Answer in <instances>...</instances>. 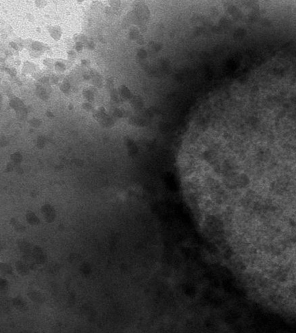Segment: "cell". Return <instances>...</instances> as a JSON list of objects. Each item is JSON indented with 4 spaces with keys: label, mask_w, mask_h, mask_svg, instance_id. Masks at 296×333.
<instances>
[{
    "label": "cell",
    "mask_w": 296,
    "mask_h": 333,
    "mask_svg": "<svg viewBox=\"0 0 296 333\" xmlns=\"http://www.w3.org/2000/svg\"><path fill=\"white\" fill-rule=\"evenodd\" d=\"M102 109L101 108L98 111L95 112L94 114V118L101 126L105 127H110L113 124V120L108 115L105 114V110H102Z\"/></svg>",
    "instance_id": "6da1fadb"
},
{
    "label": "cell",
    "mask_w": 296,
    "mask_h": 333,
    "mask_svg": "<svg viewBox=\"0 0 296 333\" xmlns=\"http://www.w3.org/2000/svg\"><path fill=\"white\" fill-rule=\"evenodd\" d=\"M32 256L34 260L35 263L43 264L47 260V255L44 250L38 246H36L33 249Z\"/></svg>",
    "instance_id": "7a4b0ae2"
},
{
    "label": "cell",
    "mask_w": 296,
    "mask_h": 333,
    "mask_svg": "<svg viewBox=\"0 0 296 333\" xmlns=\"http://www.w3.org/2000/svg\"><path fill=\"white\" fill-rule=\"evenodd\" d=\"M42 214L48 223H52L56 218V212L54 208L49 204L44 205L41 208Z\"/></svg>",
    "instance_id": "3957f363"
},
{
    "label": "cell",
    "mask_w": 296,
    "mask_h": 333,
    "mask_svg": "<svg viewBox=\"0 0 296 333\" xmlns=\"http://www.w3.org/2000/svg\"><path fill=\"white\" fill-rule=\"evenodd\" d=\"M17 246L20 250V252L23 255V257H30L32 254L33 249L31 244L25 239H18L17 241Z\"/></svg>",
    "instance_id": "277c9868"
},
{
    "label": "cell",
    "mask_w": 296,
    "mask_h": 333,
    "mask_svg": "<svg viewBox=\"0 0 296 333\" xmlns=\"http://www.w3.org/2000/svg\"><path fill=\"white\" fill-rule=\"evenodd\" d=\"M10 105L11 107L15 110L16 113L19 116H25L26 110H25L24 104L22 103L21 100L17 98H14L11 100Z\"/></svg>",
    "instance_id": "5b68a950"
},
{
    "label": "cell",
    "mask_w": 296,
    "mask_h": 333,
    "mask_svg": "<svg viewBox=\"0 0 296 333\" xmlns=\"http://www.w3.org/2000/svg\"><path fill=\"white\" fill-rule=\"evenodd\" d=\"M12 304L16 308L20 311H25L28 309L27 304L20 296L16 297L12 300Z\"/></svg>",
    "instance_id": "8992f818"
},
{
    "label": "cell",
    "mask_w": 296,
    "mask_h": 333,
    "mask_svg": "<svg viewBox=\"0 0 296 333\" xmlns=\"http://www.w3.org/2000/svg\"><path fill=\"white\" fill-rule=\"evenodd\" d=\"M29 298L35 303L42 304L45 301V297L43 294L37 291H31L27 294Z\"/></svg>",
    "instance_id": "52a82bcc"
},
{
    "label": "cell",
    "mask_w": 296,
    "mask_h": 333,
    "mask_svg": "<svg viewBox=\"0 0 296 333\" xmlns=\"http://www.w3.org/2000/svg\"><path fill=\"white\" fill-rule=\"evenodd\" d=\"M16 269L18 273L22 277H25L30 273V267L26 263L18 261L16 263Z\"/></svg>",
    "instance_id": "ba28073f"
},
{
    "label": "cell",
    "mask_w": 296,
    "mask_h": 333,
    "mask_svg": "<svg viewBox=\"0 0 296 333\" xmlns=\"http://www.w3.org/2000/svg\"><path fill=\"white\" fill-rule=\"evenodd\" d=\"M42 85H38L37 87V93L38 97L43 100L46 101L49 97V92L46 85H44V83H41Z\"/></svg>",
    "instance_id": "9c48e42d"
},
{
    "label": "cell",
    "mask_w": 296,
    "mask_h": 333,
    "mask_svg": "<svg viewBox=\"0 0 296 333\" xmlns=\"http://www.w3.org/2000/svg\"><path fill=\"white\" fill-rule=\"evenodd\" d=\"M26 220L28 223L31 225H38L40 223V219L33 212H30L27 214Z\"/></svg>",
    "instance_id": "30bf717a"
},
{
    "label": "cell",
    "mask_w": 296,
    "mask_h": 333,
    "mask_svg": "<svg viewBox=\"0 0 296 333\" xmlns=\"http://www.w3.org/2000/svg\"><path fill=\"white\" fill-rule=\"evenodd\" d=\"M10 223L13 226L14 229L17 232H24L25 230V226L22 225L15 219H12L10 220Z\"/></svg>",
    "instance_id": "8fae6325"
},
{
    "label": "cell",
    "mask_w": 296,
    "mask_h": 333,
    "mask_svg": "<svg viewBox=\"0 0 296 333\" xmlns=\"http://www.w3.org/2000/svg\"><path fill=\"white\" fill-rule=\"evenodd\" d=\"M0 270L2 273L4 274H8L10 275L12 274L13 269L10 265L7 263H1L0 264Z\"/></svg>",
    "instance_id": "7c38bea8"
},
{
    "label": "cell",
    "mask_w": 296,
    "mask_h": 333,
    "mask_svg": "<svg viewBox=\"0 0 296 333\" xmlns=\"http://www.w3.org/2000/svg\"><path fill=\"white\" fill-rule=\"evenodd\" d=\"M9 287V284L8 281L4 279L1 278L0 279V289L1 293H5Z\"/></svg>",
    "instance_id": "4fadbf2b"
},
{
    "label": "cell",
    "mask_w": 296,
    "mask_h": 333,
    "mask_svg": "<svg viewBox=\"0 0 296 333\" xmlns=\"http://www.w3.org/2000/svg\"><path fill=\"white\" fill-rule=\"evenodd\" d=\"M50 35L55 40H59L60 38L61 34L60 30L57 28H52L50 29Z\"/></svg>",
    "instance_id": "5bb4252c"
},
{
    "label": "cell",
    "mask_w": 296,
    "mask_h": 333,
    "mask_svg": "<svg viewBox=\"0 0 296 333\" xmlns=\"http://www.w3.org/2000/svg\"><path fill=\"white\" fill-rule=\"evenodd\" d=\"M83 95H84V97H85L86 99H87V101L91 102L93 101L94 99V95L92 91H91L89 90H85L83 91Z\"/></svg>",
    "instance_id": "9a60e30c"
},
{
    "label": "cell",
    "mask_w": 296,
    "mask_h": 333,
    "mask_svg": "<svg viewBox=\"0 0 296 333\" xmlns=\"http://www.w3.org/2000/svg\"><path fill=\"white\" fill-rule=\"evenodd\" d=\"M60 88L61 90L63 92L66 93V92L68 91V90L70 89V85H69L68 82H64L61 85V86Z\"/></svg>",
    "instance_id": "2e32d148"
},
{
    "label": "cell",
    "mask_w": 296,
    "mask_h": 333,
    "mask_svg": "<svg viewBox=\"0 0 296 333\" xmlns=\"http://www.w3.org/2000/svg\"><path fill=\"white\" fill-rule=\"evenodd\" d=\"M30 123L31 126H32L33 127H37L40 126V124H41V122L40 120L34 119L31 120Z\"/></svg>",
    "instance_id": "e0dca14e"
},
{
    "label": "cell",
    "mask_w": 296,
    "mask_h": 333,
    "mask_svg": "<svg viewBox=\"0 0 296 333\" xmlns=\"http://www.w3.org/2000/svg\"><path fill=\"white\" fill-rule=\"evenodd\" d=\"M12 159L14 161H16V163H19L21 159V156L19 153H15L12 155Z\"/></svg>",
    "instance_id": "ac0fdd59"
},
{
    "label": "cell",
    "mask_w": 296,
    "mask_h": 333,
    "mask_svg": "<svg viewBox=\"0 0 296 333\" xmlns=\"http://www.w3.org/2000/svg\"><path fill=\"white\" fill-rule=\"evenodd\" d=\"M33 48L34 49H35L38 50H41L42 49V46H41V45H40V43H38V42H35V43H34V45H33Z\"/></svg>",
    "instance_id": "d6986e66"
},
{
    "label": "cell",
    "mask_w": 296,
    "mask_h": 333,
    "mask_svg": "<svg viewBox=\"0 0 296 333\" xmlns=\"http://www.w3.org/2000/svg\"><path fill=\"white\" fill-rule=\"evenodd\" d=\"M83 108L87 110H90L92 109V106L89 103H85L83 104Z\"/></svg>",
    "instance_id": "ffe728a7"
},
{
    "label": "cell",
    "mask_w": 296,
    "mask_h": 333,
    "mask_svg": "<svg viewBox=\"0 0 296 333\" xmlns=\"http://www.w3.org/2000/svg\"><path fill=\"white\" fill-rule=\"evenodd\" d=\"M36 3H37V6L41 5H46V1H36Z\"/></svg>",
    "instance_id": "44dd1931"
},
{
    "label": "cell",
    "mask_w": 296,
    "mask_h": 333,
    "mask_svg": "<svg viewBox=\"0 0 296 333\" xmlns=\"http://www.w3.org/2000/svg\"><path fill=\"white\" fill-rule=\"evenodd\" d=\"M82 45H81L80 43H79L77 45V46H76V49H77V50L79 51L80 50H82Z\"/></svg>",
    "instance_id": "7402d4cb"
},
{
    "label": "cell",
    "mask_w": 296,
    "mask_h": 333,
    "mask_svg": "<svg viewBox=\"0 0 296 333\" xmlns=\"http://www.w3.org/2000/svg\"><path fill=\"white\" fill-rule=\"evenodd\" d=\"M46 114H47V116H48V117H50V118H51V117H53V115L52 114L51 112H47Z\"/></svg>",
    "instance_id": "603a6c76"
}]
</instances>
